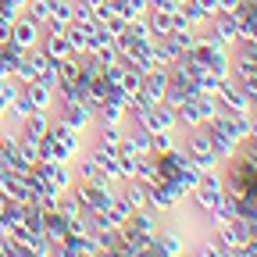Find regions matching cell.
Returning <instances> with one entry per match:
<instances>
[{
  "mask_svg": "<svg viewBox=\"0 0 257 257\" xmlns=\"http://www.w3.org/2000/svg\"><path fill=\"white\" fill-rule=\"evenodd\" d=\"M125 36H133V40H154V36H150V22H147V15L128 18V32H125Z\"/></svg>",
  "mask_w": 257,
  "mask_h": 257,
  "instance_id": "obj_32",
  "label": "cell"
},
{
  "mask_svg": "<svg viewBox=\"0 0 257 257\" xmlns=\"http://www.w3.org/2000/svg\"><path fill=\"white\" fill-rule=\"evenodd\" d=\"M239 86L246 89V96H250V100H253V107H257V72H250V75H246Z\"/></svg>",
  "mask_w": 257,
  "mask_h": 257,
  "instance_id": "obj_39",
  "label": "cell"
},
{
  "mask_svg": "<svg viewBox=\"0 0 257 257\" xmlns=\"http://www.w3.org/2000/svg\"><path fill=\"white\" fill-rule=\"evenodd\" d=\"M93 29H96V25H75V22H72V29H68V40H72L75 54H79V50H89V40H93Z\"/></svg>",
  "mask_w": 257,
  "mask_h": 257,
  "instance_id": "obj_27",
  "label": "cell"
},
{
  "mask_svg": "<svg viewBox=\"0 0 257 257\" xmlns=\"http://www.w3.org/2000/svg\"><path fill=\"white\" fill-rule=\"evenodd\" d=\"M40 143H43V140H29V136H18V154L29 161V165H36V161H40Z\"/></svg>",
  "mask_w": 257,
  "mask_h": 257,
  "instance_id": "obj_31",
  "label": "cell"
},
{
  "mask_svg": "<svg viewBox=\"0 0 257 257\" xmlns=\"http://www.w3.org/2000/svg\"><path fill=\"white\" fill-rule=\"evenodd\" d=\"M4 179H8V172H4V168H0V186H4Z\"/></svg>",
  "mask_w": 257,
  "mask_h": 257,
  "instance_id": "obj_45",
  "label": "cell"
},
{
  "mask_svg": "<svg viewBox=\"0 0 257 257\" xmlns=\"http://www.w3.org/2000/svg\"><path fill=\"white\" fill-rule=\"evenodd\" d=\"M32 257H50V246H40V250H32Z\"/></svg>",
  "mask_w": 257,
  "mask_h": 257,
  "instance_id": "obj_44",
  "label": "cell"
},
{
  "mask_svg": "<svg viewBox=\"0 0 257 257\" xmlns=\"http://www.w3.org/2000/svg\"><path fill=\"white\" fill-rule=\"evenodd\" d=\"M207 25H211V29L218 32V36H221L225 43H229V47L239 40V18H236V15H229V11H218V15H211V22H207Z\"/></svg>",
  "mask_w": 257,
  "mask_h": 257,
  "instance_id": "obj_9",
  "label": "cell"
},
{
  "mask_svg": "<svg viewBox=\"0 0 257 257\" xmlns=\"http://www.w3.org/2000/svg\"><path fill=\"white\" fill-rule=\"evenodd\" d=\"M168 40L175 43L179 54H189L193 47H197V29H172V36H168Z\"/></svg>",
  "mask_w": 257,
  "mask_h": 257,
  "instance_id": "obj_28",
  "label": "cell"
},
{
  "mask_svg": "<svg viewBox=\"0 0 257 257\" xmlns=\"http://www.w3.org/2000/svg\"><path fill=\"white\" fill-rule=\"evenodd\" d=\"M189 96H193L189 89H182V86H175V82H172V86L165 89V96H161V104H165V107H172V111H175V107H182V104L189 100Z\"/></svg>",
  "mask_w": 257,
  "mask_h": 257,
  "instance_id": "obj_29",
  "label": "cell"
},
{
  "mask_svg": "<svg viewBox=\"0 0 257 257\" xmlns=\"http://www.w3.org/2000/svg\"><path fill=\"white\" fill-rule=\"evenodd\" d=\"M89 157L96 161V165H100V172L111 179V182H121V168H118V154L114 150H104V147H89Z\"/></svg>",
  "mask_w": 257,
  "mask_h": 257,
  "instance_id": "obj_12",
  "label": "cell"
},
{
  "mask_svg": "<svg viewBox=\"0 0 257 257\" xmlns=\"http://www.w3.org/2000/svg\"><path fill=\"white\" fill-rule=\"evenodd\" d=\"M43 236L50 239V246H57L61 239H68V221L57 211H43Z\"/></svg>",
  "mask_w": 257,
  "mask_h": 257,
  "instance_id": "obj_17",
  "label": "cell"
},
{
  "mask_svg": "<svg viewBox=\"0 0 257 257\" xmlns=\"http://www.w3.org/2000/svg\"><path fill=\"white\" fill-rule=\"evenodd\" d=\"M197 4L204 8V15L211 18V15H218V0H197Z\"/></svg>",
  "mask_w": 257,
  "mask_h": 257,
  "instance_id": "obj_43",
  "label": "cell"
},
{
  "mask_svg": "<svg viewBox=\"0 0 257 257\" xmlns=\"http://www.w3.org/2000/svg\"><path fill=\"white\" fill-rule=\"evenodd\" d=\"M22 136H29V140H43L47 133H50V114H43V111H32L22 125Z\"/></svg>",
  "mask_w": 257,
  "mask_h": 257,
  "instance_id": "obj_18",
  "label": "cell"
},
{
  "mask_svg": "<svg viewBox=\"0 0 257 257\" xmlns=\"http://www.w3.org/2000/svg\"><path fill=\"white\" fill-rule=\"evenodd\" d=\"M100 25L111 32V36H114V43L125 36V32H128V18H121V15H111V18H107V22H100Z\"/></svg>",
  "mask_w": 257,
  "mask_h": 257,
  "instance_id": "obj_34",
  "label": "cell"
},
{
  "mask_svg": "<svg viewBox=\"0 0 257 257\" xmlns=\"http://www.w3.org/2000/svg\"><path fill=\"white\" fill-rule=\"evenodd\" d=\"M179 4H175V0H150V11H161V15H172Z\"/></svg>",
  "mask_w": 257,
  "mask_h": 257,
  "instance_id": "obj_40",
  "label": "cell"
},
{
  "mask_svg": "<svg viewBox=\"0 0 257 257\" xmlns=\"http://www.w3.org/2000/svg\"><path fill=\"white\" fill-rule=\"evenodd\" d=\"M172 86V79H168V68H150L147 75H143V93L147 96H154V100H161V96H165V89Z\"/></svg>",
  "mask_w": 257,
  "mask_h": 257,
  "instance_id": "obj_13",
  "label": "cell"
},
{
  "mask_svg": "<svg viewBox=\"0 0 257 257\" xmlns=\"http://www.w3.org/2000/svg\"><path fill=\"white\" fill-rule=\"evenodd\" d=\"M4 257H32V246H25L18 239H4Z\"/></svg>",
  "mask_w": 257,
  "mask_h": 257,
  "instance_id": "obj_36",
  "label": "cell"
},
{
  "mask_svg": "<svg viewBox=\"0 0 257 257\" xmlns=\"http://www.w3.org/2000/svg\"><path fill=\"white\" fill-rule=\"evenodd\" d=\"M229 57H232L236 64H246V68L257 72V43H253V40H236V43L229 47Z\"/></svg>",
  "mask_w": 257,
  "mask_h": 257,
  "instance_id": "obj_20",
  "label": "cell"
},
{
  "mask_svg": "<svg viewBox=\"0 0 257 257\" xmlns=\"http://www.w3.org/2000/svg\"><path fill=\"white\" fill-rule=\"evenodd\" d=\"M72 172H75V182H104L107 175L100 172V165L89 157V154H79L75 161H72Z\"/></svg>",
  "mask_w": 257,
  "mask_h": 257,
  "instance_id": "obj_11",
  "label": "cell"
},
{
  "mask_svg": "<svg viewBox=\"0 0 257 257\" xmlns=\"http://www.w3.org/2000/svg\"><path fill=\"white\" fill-rule=\"evenodd\" d=\"M133 179H136V182H143V186H154V182H161V175H157V157H154V154H136V168H133Z\"/></svg>",
  "mask_w": 257,
  "mask_h": 257,
  "instance_id": "obj_16",
  "label": "cell"
},
{
  "mask_svg": "<svg viewBox=\"0 0 257 257\" xmlns=\"http://www.w3.org/2000/svg\"><path fill=\"white\" fill-rule=\"evenodd\" d=\"M179 15H182V18H186V25H193V29H204V25L211 22L197 0H186V4H179Z\"/></svg>",
  "mask_w": 257,
  "mask_h": 257,
  "instance_id": "obj_23",
  "label": "cell"
},
{
  "mask_svg": "<svg viewBox=\"0 0 257 257\" xmlns=\"http://www.w3.org/2000/svg\"><path fill=\"white\" fill-rule=\"evenodd\" d=\"M147 22H150V36H154V40H168V36H172V15L147 11Z\"/></svg>",
  "mask_w": 257,
  "mask_h": 257,
  "instance_id": "obj_22",
  "label": "cell"
},
{
  "mask_svg": "<svg viewBox=\"0 0 257 257\" xmlns=\"http://www.w3.org/2000/svg\"><path fill=\"white\" fill-rule=\"evenodd\" d=\"M121 150L133 154H150V133L140 121H125V136H121Z\"/></svg>",
  "mask_w": 257,
  "mask_h": 257,
  "instance_id": "obj_6",
  "label": "cell"
},
{
  "mask_svg": "<svg viewBox=\"0 0 257 257\" xmlns=\"http://www.w3.org/2000/svg\"><path fill=\"white\" fill-rule=\"evenodd\" d=\"M22 15H29L32 22H40V25H47V22H50V15H54V0H29Z\"/></svg>",
  "mask_w": 257,
  "mask_h": 257,
  "instance_id": "obj_24",
  "label": "cell"
},
{
  "mask_svg": "<svg viewBox=\"0 0 257 257\" xmlns=\"http://www.w3.org/2000/svg\"><path fill=\"white\" fill-rule=\"evenodd\" d=\"M40 40H43V25H40V22H32L29 15H18L15 25H11V43L32 50V47H40Z\"/></svg>",
  "mask_w": 257,
  "mask_h": 257,
  "instance_id": "obj_3",
  "label": "cell"
},
{
  "mask_svg": "<svg viewBox=\"0 0 257 257\" xmlns=\"http://www.w3.org/2000/svg\"><path fill=\"white\" fill-rule=\"evenodd\" d=\"M214 236L221 239V246H229V250H239V246L246 243V229L239 225V218H236V221H225V225H218V229H214Z\"/></svg>",
  "mask_w": 257,
  "mask_h": 257,
  "instance_id": "obj_15",
  "label": "cell"
},
{
  "mask_svg": "<svg viewBox=\"0 0 257 257\" xmlns=\"http://www.w3.org/2000/svg\"><path fill=\"white\" fill-rule=\"evenodd\" d=\"M214 96H218V104L225 107V111H232V114H250L253 111V100L246 96V89L232 79V75H225V79H218V89H214Z\"/></svg>",
  "mask_w": 257,
  "mask_h": 257,
  "instance_id": "obj_2",
  "label": "cell"
},
{
  "mask_svg": "<svg viewBox=\"0 0 257 257\" xmlns=\"http://www.w3.org/2000/svg\"><path fill=\"white\" fill-rule=\"evenodd\" d=\"M140 89H143V72L125 68V75H121V93H140Z\"/></svg>",
  "mask_w": 257,
  "mask_h": 257,
  "instance_id": "obj_33",
  "label": "cell"
},
{
  "mask_svg": "<svg viewBox=\"0 0 257 257\" xmlns=\"http://www.w3.org/2000/svg\"><path fill=\"white\" fill-rule=\"evenodd\" d=\"M121 75H125V64H121V61L111 64V68H104V82H107L111 89H121Z\"/></svg>",
  "mask_w": 257,
  "mask_h": 257,
  "instance_id": "obj_35",
  "label": "cell"
},
{
  "mask_svg": "<svg viewBox=\"0 0 257 257\" xmlns=\"http://www.w3.org/2000/svg\"><path fill=\"white\" fill-rule=\"evenodd\" d=\"M179 133H182V128H179ZM182 150L189 154V161H193L200 172L221 168V161H218V154H214V147H211V128H207V121L197 125V128H186V133H182Z\"/></svg>",
  "mask_w": 257,
  "mask_h": 257,
  "instance_id": "obj_1",
  "label": "cell"
},
{
  "mask_svg": "<svg viewBox=\"0 0 257 257\" xmlns=\"http://www.w3.org/2000/svg\"><path fill=\"white\" fill-rule=\"evenodd\" d=\"M118 197L133 211H140V207H147V186L136 182V179H125V182H118Z\"/></svg>",
  "mask_w": 257,
  "mask_h": 257,
  "instance_id": "obj_14",
  "label": "cell"
},
{
  "mask_svg": "<svg viewBox=\"0 0 257 257\" xmlns=\"http://www.w3.org/2000/svg\"><path fill=\"white\" fill-rule=\"evenodd\" d=\"M25 175H29V172H25ZM25 175H8V179H4L0 193L8 197V204H29V200H32V189H29Z\"/></svg>",
  "mask_w": 257,
  "mask_h": 257,
  "instance_id": "obj_10",
  "label": "cell"
},
{
  "mask_svg": "<svg viewBox=\"0 0 257 257\" xmlns=\"http://www.w3.org/2000/svg\"><path fill=\"white\" fill-rule=\"evenodd\" d=\"M40 50H43L50 61H68V57L75 54V47H72V40H68V32H43Z\"/></svg>",
  "mask_w": 257,
  "mask_h": 257,
  "instance_id": "obj_4",
  "label": "cell"
},
{
  "mask_svg": "<svg viewBox=\"0 0 257 257\" xmlns=\"http://www.w3.org/2000/svg\"><path fill=\"white\" fill-rule=\"evenodd\" d=\"M150 50H154V61L161 64V68H168V64H175V61L182 57V54L175 50V43H172V40H154V43H150Z\"/></svg>",
  "mask_w": 257,
  "mask_h": 257,
  "instance_id": "obj_21",
  "label": "cell"
},
{
  "mask_svg": "<svg viewBox=\"0 0 257 257\" xmlns=\"http://www.w3.org/2000/svg\"><path fill=\"white\" fill-rule=\"evenodd\" d=\"M150 11V0H114V15L121 18H140Z\"/></svg>",
  "mask_w": 257,
  "mask_h": 257,
  "instance_id": "obj_26",
  "label": "cell"
},
{
  "mask_svg": "<svg viewBox=\"0 0 257 257\" xmlns=\"http://www.w3.org/2000/svg\"><path fill=\"white\" fill-rule=\"evenodd\" d=\"M125 229L143 232V236H157V229H161V214H157V211H150V207H140V211H133V214H128Z\"/></svg>",
  "mask_w": 257,
  "mask_h": 257,
  "instance_id": "obj_7",
  "label": "cell"
},
{
  "mask_svg": "<svg viewBox=\"0 0 257 257\" xmlns=\"http://www.w3.org/2000/svg\"><path fill=\"white\" fill-rule=\"evenodd\" d=\"M68 221V236H86L89 232V225H86V218L79 214V218H64Z\"/></svg>",
  "mask_w": 257,
  "mask_h": 257,
  "instance_id": "obj_38",
  "label": "cell"
},
{
  "mask_svg": "<svg viewBox=\"0 0 257 257\" xmlns=\"http://www.w3.org/2000/svg\"><path fill=\"white\" fill-rule=\"evenodd\" d=\"M11 79H15L18 86H29V82H36V72H32V64H29L25 57H18L15 68H11Z\"/></svg>",
  "mask_w": 257,
  "mask_h": 257,
  "instance_id": "obj_30",
  "label": "cell"
},
{
  "mask_svg": "<svg viewBox=\"0 0 257 257\" xmlns=\"http://www.w3.org/2000/svg\"><path fill=\"white\" fill-rule=\"evenodd\" d=\"M243 8V0H218V11H229V15H236Z\"/></svg>",
  "mask_w": 257,
  "mask_h": 257,
  "instance_id": "obj_42",
  "label": "cell"
},
{
  "mask_svg": "<svg viewBox=\"0 0 257 257\" xmlns=\"http://www.w3.org/2000/svg\"><path fill=\"white\" fill-rule=\"evenodd\" d=\"M182 147V133L179 128H165V133H150V154H168Z\"/></svg>",
  "mask_w": 257,
  "mask_h": 257,
  "instance_id": "obj_19",
  "label": "cell"
},
{
  "mask_svg": "<svg viewBox=\"0 0 257 257\" xmlns=\"http://www.w3.org/2000/svg\"><path fill=\"white\" fill-rule=\"evenodd\" d=\"M22 93H25V100L32 104V111L54 114V107H57V96H54V89H47L43 82H29V86H22Z\"/></svg>",
  "mask_w": 257,
  "mask_h": 257,
  "instance_id": "obj_5",
  "label": "cell"
},
{
  "mask_svg": "<svg viewBox=\"0 0 257 257\" xmlns=\"http://www.w3.org/2000/svg\"><path fill=\"white\" fill-rule=\"evenodd\" d=\"M11 25H15V18H4V15H0V43L11 40Z\"/></svg>",
  "mask_w": 257,
  "mask_h": 257,
  "instance_id": "obj_41",
  "label": "cell"
},
{
  "mask_svg": "<svg viewBox=\"0 0 257 257\" xmlns=\"http://www.w3.org/2000/svg\"><path fill=\"white\" fill-rule=\"evenodd\" d=\"M93 57L100 61V68H111V64H118V61H121V57H118V47H100Z\"/></svg>",
  "mask_w": 257,
  "mask_h": 257,
  "instance_id": "obj_37",
  "label": "cell"
},
{
  "mask_svg": "<svg viewBox=\"0 0 257 257\" xmlns=\"http://www.w3.org/2000/svg\"><path fill=\"white\" fill-rule=\"evenodd\" d=\"M175 4H186V0H175Z\"/></svg>",
  "mask_w": 257,
  "mask_h": 257,
  "instance_id": "obj_46",
  "label": "cell"
},
{
  "mask_svg": "<svg viewBox=\"0 0 257 257\" xmlns=\"http://www.w3.org/2000/svg\"><path fill=\"white\" fill-rule=\"evenodd\" d=\"M89 136L96 147H104V150H121V136H125V125H93L89 128Z\"/></svg>",
  "mask_w": 257,
  "mask_h": 257,
  "instance_id": "obj_8",
  "label": "cell"
},
{
  "mask_svg": "<svg viewBox=\"0 0 257 257\" xmlns=\"http://www.w3.org/2000/svg\"><path fill=\"white\" fill-rule=\"evenodd\" d=\"M175 118H179V128H182V133H186V128L204 125V121H200V114H197V104H193V96H189L182 107H175Z\"/></svg>",
  "mask_w": 257,
  "mask_h": 257,
  "instance_id": "obj_25",
  "label": "cell"
}]
</instances>
